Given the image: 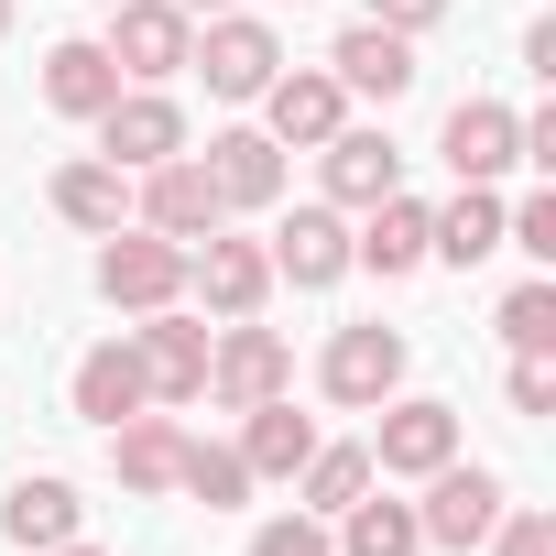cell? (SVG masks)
<instances>
[{
    "instance_id": "cell-32",
    "label": "cell",
    "mask_w": 556,
    "mask_h": 556,
    "mask_svg": "<svg viewBox=\"0 0 556 556\" xmlns=\"http://www.w3.org/2000/svg\"><path fill=\"white\" fill-rule=\"evenodd\" d=\"M513 415H556V350H513Z\"/></svg>"
},
{
    "instance_id": "cell-12",
    "label": "cell",
    "mask_w": 556,
    "mask_h": 556,
    "mask_svg": "<svg viewBox=\"0 0 556 556\" xmlns=\"http://www.w3.org/2000/svg\"><path fill=\"white\" fill-rule=\"evenodd\" d=\"M437 153H447V175H458V186H491V175H513V164H523V121H513L502 99H458V110H447V131H437Z\"/></svg>"
},
{
    "instance_id": "cell-3",
    "label": "cell",
    "mask_w": 556,
    "mask_h": 556,
    "mask_svg": "<svg viewBox=\"0 0 556 556\" xmlns=\"http://www.w3.org/2000/svg\"><path fill=\"white\" fill-rule=\"evenodd\" d=\"M273 393H295V350L273 339V328H251V317H229V328L207 339V404L251 415V404H273Z\"/></svg>"
},
{
    "instance_id": "cell-19",
    "label": "cell",
    "mask_w": 556,
    "mask_h": 556,
    "mask_svg": "<svg viewBox=\"0 0 556 556\" xmlns=\"http://www.w3.org/2000/svg\"><path fill=\"white\" fill-rule=\"evenodd\" d=\"M55 218H66V229H88V240H110V229L131 218V175H121L110 153H77V164H55Z\"/></svg>"
},
{
    "instance_id": "cell-17",
    "label": "cell",
    "mask_w": 556,
    "mask_h": 556,
    "mask_svg": "<svg viewBox=\"0 0 556 556\" xmlns=\"http://www.w3.org/2000/svg\"><path fill=\"white\" fill-rule=\"evenodd\" d=\"M110 469H121V491H142V502H153V491H175V480H186V426H175V415H153V404H142V415H121V426H110Z\"/></svg>"
},
{
    "instance_id": "cell-29",
    "label": "cell",
    "mask_w": 556,
    "mask_h": 556,
    "mask_svg": "<svg viewBox=\"0 0 556 556\" xmlns=\"http://www.w3.org/2000/svg\"><path fill=\"white\" fill-rule=\"evenodd\" d=\"M502 339H513V350H556V285H545V273L502 295Z\"/></svg>"
},
{
    "instance_id": "cell-25",
    "label": "cell",
    "mask_w": 556,
    "mask_h": 556,
    "mask_svg": "<svg viewBox=\"0 0 556 556\" xmlns=\"http://www.w3.org/2000/svg\"><path fill=\"white\" fill-rule=\"evenodd\" d=\"M306 447H317V426H306L285 393L240 415V469H251V480H295V469H306Z\"/></svg>"
},
{
    "instance_id": "cell-7",
    "label": "cell",
    "mask_w": 556,
    "mask_h": 556,
    "mask_svg": "<svg viewBox=\"0 0 556 556\" xmlns=\"http://www.w3.org/2000/svg\"><path fill=\"white\" fill-rule=\"evenodd\" d=\"M317 382H328V404H350V415H371V404H393L404 393V328H339L328 339V361H317Z\"/></svg>"
},
{
    "instance_id": "cell-27",
    "label": "cell",
    "mask_w": 556,
    "mask_h": 556,
    "mask_svg": "<svg viewBox=\"0 0 556 556\" xmlns=\"http://www.w3.org/2000/svg\"><path fill=\"white\" fill-rule=\"evenodd\" d=\"M295 480H306V502H295V513H350V502L371 491V447H306V469H295Z\"/></svg>"
},
{
    "instance_id": "cell-37",
    "label": "cell",
    "mask_w": 556,
    "mask_h": 556,
    "mask_svg": "<svg viewBox=\"0 0 556 556\" xmlns=\"http://www.w3.org/2000/svg\"><path fill=\"white\" fill-rule=\"evenodd\" d=\"M295 12H306V0H295Z\"/></svg>"
},
{
    "instance_id": "cell-13",
    "label": "cell",
    "mask_w": 556,
    "mask_h": 556,
    "mask_svg": "<svg viewBox=\"0 0 556 556\" xmlns=\"http://www.w3.org/2000/svg\"><path fill=\"white\" fill-rule=\"evenodd\" d=\"M350 273V218L317 197V207H295L285 229H273V285H306V295H328Z\"/></svg>"
},
{
    "instance_id": "cell-34",
    "label": "cell",
    "mask_w": 556,
    "mask_h": 556,
    "mask_svg": "<svg viewBox=\"0 0 556 556\" xmlns=\"http://www.w3.org/2000/svg\"><path fill=\"white\" fill-rule=\"evenodd\" d=\"M175 12H240V0H175Z\"/></svg>"
},
{
    "instance_id": "cell-21",
    "label": "cell",
    "mask_w": 556,
    "mask_h": 556,
    "mask_svg": "<svg viewBox=\"0 0 556 556\" xmlns=\"http://www.w3.org/2000/svg\"><path fill=\"white\" fill-rule=\"evenodd\" d=\"M207 175H218V207H273V197H285V142H273V131H218Z\"/></svg>"
},
{
    "instance_id": "cell-24",
    "label": "cell",
    "mask_w": 556,
    "mask_h": 556,
    "mask_svg": "<svg viewBox=\"0 0 556 556\" xmlns=\"http://www.w3.org/2000/svg\"><path fill=\"white\" fill-rule=\"evenodd\" d=\"M110 99H121L110 45H55V55H45V110H55V121H99Z\"/></svg>"
},
{
    "instance_id": "cell-35",
    "label": "cell",
    "mask_w": 556,
    "mask_h": 556,
    "mask_svg": "<svg viewBox=\"0 0 556 556\" xmlns=\"http://www.w3.org/2000/svg\"><path fill=\"white\" fill-rule=\"evenodd\" d=\"M45 556H99V545H77V534H66V545H45Z\"/></svg>"
},
{
    "instance_id": "cell-20",
    "label": "cell",
    "mask_w": 556,
    "mask_h": 556,
    "mask_svg": "<svg viewBox=\"0 0 556 556\" xmlns=\"http://www.w3.org/2000/svg\"><path fill=\"white\" fill-rule=\"evenodd\" d=\"M66 393H77V415H88V426H121V415H142V404H153V382H142V350H131V339H99V350L77 361V382H66Z\"/></svg>"
},
{
    "instance_id": "cell-6",
    "label": "cell",
    "mask_w": 556,
    "mask_h": 556,
    "mask_svg": "<svg viewBox=\"0 0 556 556\" xmlns=\"http://www.w3.org/2000/svg\"><path fill=\"white\" fill-rule=\"evenodd\" d=\"M186 295H197L207 317H262V295H273V251H262V240H229V229L186 240Z\"/></svg>"
},
{
    "instance_id": "cell-31",
    "label": "cell",
    "mask_w": 556,
    "mask_h": 556,
    "mask_svg": "<svg viewBox=\"0 0 556 556\" xmlns=\"http://www.w3.org/2000/svg\"><path fill=\"white\" fill-rule=\"evenodd\" d=\"M480 545H491V556H556V513H513V502H502V523H491Z\"/></svg>"
},
{
    "instance_id": "cell-16",
    "label": "cell",
    "mask_w": 556,
    "mask_h": 556,
    "mask_svg": "<svg viewBox=\"0 0 556 556\" xmlns=\"http://www.w3.org/2000/svg\"><path fill=\"white\" fill-rule=\"evenodd\" d=\"M317 164H328V207H382L393 186H404V153H393V131H328L317 142Z\"/></svg>"
},
{
    "instance_id": "cell-14",
    "label": "cell",
    "mask_w": 556,
    "mask_h": 556,
    "mask_svg": "<svg viewBox=\"0 0 556 556\" xmlns=\"http://www.w3.org/2000/svg\"><path fill=\"white\" fill-rule=\"evenodd\" d=\"M328 77H339L350 99H382V110H393V99L415 88V34H393V23H350V34L328 45Z\"/></svg>"
},
{
    "instance_id": "cell-2",
    "label": "cell",
    "mask_w": 556,
    "mask_h": 556,
    "mask_svg": "<svg viewBox=\"0 0 556 556\" xmlns=\"http://www.w3.org/2000/svg\"><path fill=\"white\" fill-rule=\"evenodd\" d=\"M99 295H110V306H131V317L175 306V295H186V240H164V229L121 218V229L99 240Z\"/></svg>"
},
{
    "instance_id": "cell-11",
    "label": "cell",
    "mask_w": 556,
    "mask_h": 556,
    "mask_svg": "<svg viewBox=\"0 0 556 556\" xmlns=\"http://www.w3.org/2000/svg\"><path fill=\"white\" fill-rule=\"evenodd\" d=\"M99 153H110L121 175H142V164L186 153V110H175L164 88H121V99L99 110Z\"/></svg>"
},
{
    "instance_id": "cell-4",
    "label": "cell",
    "mask_w": 556,
    "mask_h": 556,
    "mask_svg": "<svg viewBox=\"0 0 556 556\" xmlns=\"http://www.w3.org/2000/svg\"><path fill=\"white\" fill-rule=\"evenodd\" d=\"M131 218L142 229H164V240H207L229 207H218V175H207V153H164V164H142L131 175Z\"/></svg>"
},
{
    "instance_id": "cell-1",
    "label": "cell",
    "mask_w": 556,
    "mask_h": 556,
    "mask_svg": "<svg viewBox=\"0 0 556 556\" xmlns=\"http://www.w3.org/2000/svg\"><path fill=\"white\" fill-rule=\"evenodd\" d=\"M99 45H110L121 88H164L197 55V12H175V0H110V34Z\"/></svg>"
},
{
    "instance_id": "cell-36",
    "label": "cell",
    "mask_w": 556,
    "mask_h": 556,
    "mask_svg": "<svg viewBox=\"0 0 556 556\" xmlns=\"http://www.w3.org/2000/svg\"><path fill=\"white\" fill-rule=\"evenodd\" d=\"M0 34H12V0H0Z\"/></svg>"
},
{
    "instance_id": "cell-15",
    "label": "cell",
    "mask_w": 556,
    "mask_h": 556,
    "mask_svg": "<svg viewBox=\"0 0 556 556\" xmlns=\"http://www.w3.org/2000/svg\"><path fill=\"white\" fill-rule=\"evenodd\" d=\"M131 350H142V382H153V404H197V393H207V328H197V317L153 306V317L131 328Z\"/></svg>"
},
{
    "instance_id": "cell-30",
    "label": "cell",
    "mask_w": 556,
    "mask_h": 556,
    "mask_svg": "<svg viewBox=\"0 0 556 556\" xmlns=\"http://www.w3.org/2000/svg\"><path fill=\"white\" fill-rule=\"evenodd\" d=\"M251 556H339V534H328V513H273L251 534Z\"/></svg>"
},
{
    "instance_id": "cell-23",
    "label": "cell",
    "mask_w": 556,
    "mask_h": 556,
    "mask_svg": "<svg viewBox=\"0 0 556 556\" xmlns=\"http://www.w3.org/2000/svg\"><path fill=\"white\" fill-rule=\"evenodd\" d=\"M350 262H371L382 285H393V273H415V262H426V207H415L404 186H393L382 207H361V229H350Z\"/></svg>"
},
{
    "instance_id": "cell-33",
    "label": "cell",
    "mask_w": 556,
    "mask_h": 556,
    "mask_svg": "<svg viewBox=\"0 0 556 556\" xmlns=\"http://www.w3.org/2000/svg\"><path fill=\"white\" fill-rule=\"evenodd\" d=\"M371 23H393V34H426V23H447V0H371Z\"/></svg>"
},
{
    "instance_id": "cell-5",
    "label": "cell",
    "mask_w": 556,
    "mask_h": 556,
    "mask_svg": "<svg viewBox=\"0 0 556 556\" xmlns=\"http://www.w3.org/2000/svg\"><path fill=\"white\" fill-rule=\"evenodd\" d=\"M186 66L207 77V99H262V88H273V66H285V34L251 23V12H207V34H197V55H186Z\"/></svg>"
},
{
    "instance_id": "cell-18",
    "label": "cell",
    "mask_w": 556,
    "mask_h": 556,
    "mask_svg": "<svg viewBox=\"0 0 556 556\" xmlns=\"http://www.w3.org/2000/svg\"><path fill=\"white\" fill-rule=\"evenodd\" d=\"M77 513H88V502H77V480H55V469H23L12 491H0V523H12V545H23V556L66 545V534H77Z\"/></svg>"
},
{
    "instance_id": "cell-26",
    "label": "cell",
    "mask_w": 556,
    "mask_h": 556,
    "mask_svg": "<svg viewBox=\"0 0 556 556\" xmlns=\"http://www.w3.org/2000/svg\"><path fill=\"white\" fill-rule=\"evenodd\" d=\"M339 556H426V523H415V502H382V491H361V502L339 513Z\"/></svg>"
},
{
    "instance_id": "cell-10",
    "label": "cell",
    "mask_w": 556,
    "mask_h": 556,
    "mask_svg": "<svg viewBox=\"0 0 556 556\" xmlns=\"http://www.w3.org/2000/svg\"><path fill=\"white\" fill-rule=\"evenodd\" d=\"M339 121H350V88H339L328 66H273V88H262V131L285 142V153H317Z\"/></svg>"
},
{
    "instance_id": "cell-38",
    "label": "cell",
    "mask_w": 556,
    "mask_h": 556,
    "mask_svg": "<svg viewBox=\"0 0 556 556\" xmlns=\"http://www.w3.org/2000/svg\"><path fill=\"white\" fill-rule=\"evenodd\" d=\"M99 12H110V0H99Z\"/></svg>"
},
{
    "instance_id": "cell-22",
    "label": "cell",
    "mask_w": 556,
    "mask_h": 556,
    "mask_svg": "<svg viewBox=\"0 0 556 556\" xmlns=\"http://www.w3.org/2000/svg\"><path fill=\"white\" fill-rule=\"evenodd\" d=\"M491 251H502V197H491V186H458L447 207H426V262H458V273H469V262H491Z\"/></svg>"
},
{
    "instance_id": "cell-28",
    "label": "cell",
    "mask_w": 556,
    "mask_h": 556,
    "mask_svg": "<svg viewBox=\"0 0 556 556\" xmlns=\"http://www.w3.org/2000/svg\"><path fill=\"white\" fill-rule=\"evenodd\" d=\"M186 502H207V513H240L251 502V469H240V447H197L186 437V480H175Z\"/></svg>"
},
{
    "instance_id": "cell-8",
    "label": "cell",
    "mask_w": 556,
    "mask_h": 556,
    "mask_svg": "<svg viewBox=\"0 0 556 556\" xmlns=\"http://www.w3.org/2000/svg\"><path fill=\"white\" fill-rule=\"evenodd\" d=\"M458 458V404H382V426H371V480H426V469H447Z\"/></svg>"
},
{
    "instance_id": "cell-9",
    "label": "cell",
    "mask_w": 556,
    "mask_h": 556,
    "mask_svg": "<svg viewBox=\"0 0 556 556\" xmlns=\"http://www.w3.org/2000/svg\"><path fill=\"white\" fill-rule=\"evenodd\" d=\"M502 502H513V491H502L491 469L447 458V469H426V502H415V523H426V545H458V556H469V545L502 523Z\"/></svg>"
}]
</instances>
